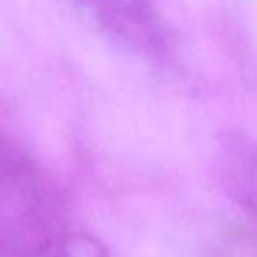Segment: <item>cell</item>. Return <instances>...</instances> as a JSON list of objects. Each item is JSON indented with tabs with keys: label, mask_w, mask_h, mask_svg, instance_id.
I'll list each match as a JSON object with an SVG mask.
<instances>
[{
	"label": "cell",
	"mask_w": 257,
	"mask_h": 257,
	"mask_svg": "<svg viewBox=\"0 0 257 257\" xmlns=\"http://www.w3.org/2000/svg\"><path fill=\"white\" fill-rule=\"evenodd\" d=\"M104 29L131 48L159 57L168 50V32L150 0H79Z\"/></svg>",
	"instance_id": "2"
},
{
	"label": "cell",
	"mask_w": 257,
	"mask_h": 257,
	"mask_svg": "<svg viewBox=\"0 0 257 257\" xmlns=\"http://www.w3.org/2000/svg\"><path fill=\"white\" fill-rule=\"evenodd\" d=\"M60 257H109L107 250L95 238L85 232L67 231L58 246Z\"/></svg>",
	"instance_id": "4"
},
{
	"label": "cell",
	"mask_w": 257,
	"mask_h": 257,
	"mask_svg": "<svg viewBox=\"0 0 257 257\" xmlns=\"http://www.w3.org/2000/svg\"><path fill=\"white\" fill-rule=\"evenodd\" d=\"M215 257H257V229L229 236Z\"/></svg>",
	"instance_id": "5"
},
{
	"label": "cell",
	"mask_w": 257,
	"mask_h": 257,
	"mask_svg": "<svg viewBox=\"0 0 257 257\" xmlns=\"http://www.w3.org/2000/svg\"><path fill=\"white\" fill-rule=\"evenodd\" d=\"M222 178L229 197L257 224V148L241 143L227 148Z\"/></svg>",
	"instance_id": "3"
},
{
	"label": "cell",
	"mask_w": 257,
	"mask_h": 257,
	"mask_svg": "<svg viewBox=\"0 0 257 257\" xmlns=\"http://www.w3.org/2000/svg\"><path fill=\"white\" fill-rule=\"evenodd\" d=\"M67 232L55 187L29 162L8 152L0 176V257H39Z\"/></svg>",
	"instance_id": "1"
}]
</instances>
